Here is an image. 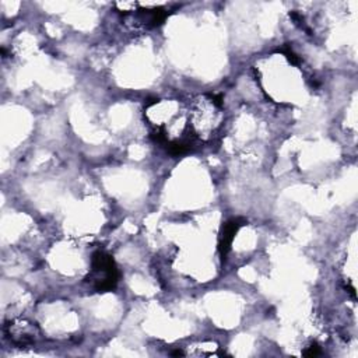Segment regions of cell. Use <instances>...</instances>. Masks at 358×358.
<instances>
[{
    "label": "cell",
    "instance_id": "6da1fadb",
    "mask_svg": "<svg viewBox=\"0 0 358 358\" xmlns=\"http://www.w3.org/2000/svg\"><path fill=\"white\" fill-rule=\"evenodd\" d=\"M222 101L220 95L200 96L194 101L190 110V122L200 136H210L220 124V109Z\"/></svg>",
    "mask_w": 358,
    "mask_h": 358
},
{
    "label": "cell",
    "instance_id": "7a4b0ae2",
    "mask_svg": "<svg viewBox=\"0 0 358 358\" xmlns=\"http://www.w3.org/2000/svg\"><path fill=\"white\" fill-rule=\"evenodd\" d=\"M92 282L99 292L112 289L117 282L116 266L105 252L99 250L92 256Z\"/></svg>",
    "mask_w": 358,
    "mask_h": 358
},
{
    "label": "cell",
    "instance_id": "3957f363",
    "mask_svg": "<svg viewBox=\"0 0 358 358\" xmlns=\"http://www.w3.org/2000/svg\"><path fill=\"white\" fill-rule=\"evenodd\" d=\"M7 336L8 338L18 345H25V344H31L35 341L36 338V329L34 327L32 323H29L28 320H14L10 322L6 327Z\"/></svg>",
    "mask_w": 358,
    "mask_h": 358
},
{
    "label": "cell",
    "instance_id": "277c9868",
    "mask_svg": "<svg viewBox=\"0 0 358 358\" xmlns=\"http://www.w3.org/2000/svg\"><path fill=\"white\" fill-rule=\"evenodd\" d=\"M241 225L242 224H241L239 220H232V221H229L224 225L222 234H221V238H220V252H221V255H227V252L229 250V246L232 243L234 235L236 234V231Z\"/></svg>",
    "mask_w": 358,
    "mask_h": 358
},
{
    "label": "cell",
    "instance_id": "5b68a950",
    "mask_svg": "<svg viewBox=\"0 0 358 358\" xmlns=\"http://www.w3.org/2000/svg\"><path fill=\"white\" fill-rule=\"evenodd\" d=\"M320 354V348L317 347V344H310L305 351H303V355L305 357H316Z\"/></svg>",
    "mask_w": 358,
    "mask_h": 358
}]
</instances>
